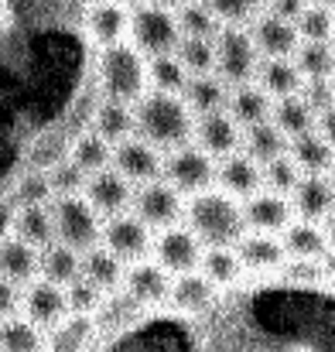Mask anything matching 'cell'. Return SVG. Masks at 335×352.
Wrapping results in <instances>:
<instances>
[{
	"mask_svg": "<svg viewBox=\"0 0 335 352\" xmlns=\"http://www.w3.org/2000/svg\"><path fill=\"white\" fill-rule=\"evenodd\" d=\"M185 230L202 243V250H233L246 236L243 202L209 188L185 202Z\"/></svg>",
	"mask_w": 335,
	"mask_h": 352,
	"instance_id": "obj_1",
	"label": "cell"
},
{
	"mask_svg": "<svg viewBox=\"0 0 335 352\" xmlns=\"http://www.w3.org/2000/svg\"><path fill=\"white\" fill-rule=\"evenodd\" d=\"M133 137H140L144 144H151L154 151H178L192 140V126L195 117L185 110L182 96H164V93H144L133 103Z\"/></svg>",
	"mask_w": 335,
	"mask_h": 352,
	"instance_id": "obj_2",
	"label": "cell"
},
{
	"mask_svg": "<svg viewBox=\"0 0 335 352\" xmlns=\"http://www.w3.org/2000/svg\"><path fill=\"white\" fill-rule=\"evenodd\" d=\"M100 86H103L107 100L127 103V107L137 103L147 93V58L130 41L103 48V55H100Z\"/></svg>",
	"mask_w": 335,
	"mask_h": 352,
	"instance_id": "obj_3",
	"label": "cell"
},
{
	"mask_svg": "<svg viewBox=\"0 0 335 352\" xmlns=\"http://www.w3.org/2000/svg\"><path fill=\"white\" fill-rule=\"evenodd\" d=\"M130 45L151 62L161 55H175L182 31H178V17L175 7H161V3H140L130 7V28H127Z\"/></svg>",
	"mask_w": 335,
	"mask_h": 352,
	"instance_id": "obj_4",
	"label": "cell"
},
{
	"mask_svg": "<svg viewBox=\"0 0 335 352\" xmlns=\"http://www.w3.org/2000/svg\"><path fill=\"white\" fill-rule=\"evenodd\" d=\"M48 216H52V230H55L58 246H69L76 253H86V250L100 246L103 219L89 209V202L83 195L79 199H52Z\"/></svg>",
	"mask_w": 335,
	"mask_h": 352,
	"instance_id": "obj_5",
	"label": "cell"
},
{
	"mask_svg": "<svg viewBox=\"0 0 335 352\" xmlns=\"http://www.w3.org/2000/svg\"><path fill=\"white\" fill-rule=\"evenodd\" d=\"M161 182L171 185L182 199L185 195L195 199V195H202V192H209L216 185V161L206 151H199L195 144H185V147H178V151H171L164 157Z\"/></svg>",
	"mask_w": 335,
	"mask_h": 352,
	"instance_id": "obj_6",
	"label": "cell"
},
{
	"mask_svg": "<svg viewBox=\"0 0 335 352\" xmlns=\"http://www.w3.org/2000/svg\"><path fill=\"white\" fill-rule=\"evenodd\" d=\"M216 48V79L223 82L226 89H236V86H246L253 82L257 76V65H260V55L246 34V28H223L213 41Z\"/></svg>",
	"mask_w": 335,
	"mask_h": 352,
	"instance_id": "obj_7",
	"label": "cell"
},
{
	"mask_svg": "<svg viewBox=\"0 0 335 352\" xmlns=\"http://www.w3.org/2000/svg\"><path fill=\"white\" fill-rule=\"evenodd\" d=\"M130 216L140 219L151 233H164V230H175L182 219H185V199L164 185L161 178L158 182H147V185H137L133 188V202H130Z\"/></svg>",
	"mask_w": 335,
	"mask_h": 352,
	"instance_id": "obj_8",
	"label": "cell"
},
{
	"mask_svg": "<svg viewBox=\"0 0 335 352\" xmlns=\"http://www.w3.org/2000/svg\"><path fill=\"white\" fill-rule=\"evenodd\" d=\"M100 246H103V250H110L123 267H127V263L133 267V263H140V260H151L154 233H151L140 219H133L130 212H123V216H113V219L103 223Z\"/></svg>",
	"mask_w": 335,
	"mask_h": 352,
	"instance_id": "obj_9",
	"label": "cell"
},
{
	"mask_svg": "<svg viewBox=\"0 0 335 352\" xmlns=\"http://www.w3.org/2000/svg\"><path fill=\"white\" fill-rule=\"evenodd\" d=\"M154 263L168 274V277H182V274H195L199 263H202V243L188 233L185 226H175V230H164V233L154 239Z\"/></svg>",
	"mask_w": 335,
	"mask_h": 352,
	"instance_id": "obj_10",
	"label": "cell"
},
{
	"mask_svg": "<svg viewBox=\"0 0 335 352\" xmlns=\"http://www.w3.org/2000/svg\"><path fill=\"white\" fill-rule=\"evenodd\" d=\"M161 164H164L161 151H154V147L144 144L140 137H130V140H123V144L113 147L110 168L123 178V182H130V185L158 182V178H161Z\"/></svg>",
	"mask_w": 335,
	"mask_h": 352,
	"instance_id": "obj_11",
	"label": "cell"
},
{
	"mask_svg": "<svg viewBox=\"0 0 335 352\" xmlns=\"http://www.w3.org/2000/svg\"><path fill=\"white\" fill-rule=\"evenodd\" d=\"M65 315H69V305H65V291L62 287L45 284V280H31L21 291V318H28L41 332L55 329Z\"/></svg>",
	"mask_w": 335,
	"mask_h": 352,
	"instance_id": "obj_12",
	"label": "cell"
},
{
	"mask_svg": "<svg viewBox=\"0 0 335 352\" xmlns=\"http://www.w3.org/2000/svg\"><path fill=\"white\" fill-rule=\"evenodd\" d=\"M83 199L89 202V209H93L100 219H113V216L130 212L133 185H130V182H123L113 168H107V171H100V175H89Z\"/></svg>",
	"mask_w": 335,
	"mask_h": 352,
	"instance_id": "obj_13",
	"label": "cell"
},
{
	"mask_svg": "<svg viewBox=\"0 0 335 352\" xmlns=\"http://www.w3.org/2000/svg\"><path fill=\"white\" fill-rule=\"evenodd\" d=\"M243 223H246V233H263V236L284 233L294 223L291 199L274 195V192H257L253 199L243 202Z\"/></svg>",
	"mask_w": 335,
	"mask_h": 352,
	"instance_id": "obj_14",
	"label": "cell"
},
{
	"mask_svg": "<svg viewBox=\"0 0 335 352\" xmlns=\"http://www.w3.org/2000/svg\"><path fill=\"white\" fill-rule=\"evenodd\" d=\"M246 34H250V41H253V48H257L260 58H291L298 52V45H301L298 28L288 24V21L270 17L267 10H260L253 17V24L246 28Z\"/></svg>",
	"mask_w": 335,
	"mask_h": 352,
	"instance_id": "obj_15",
	"label": "cell"
},
{
	"mask_svg": "<svg viewBox=\"0 0 335 352\" xmlns=\"http://www.w3.org/2000/svg\"><path fill=\"white\" fill-rule=\"evenodd\" d=\"M216 185H219L223 195L236 199V202H246L257 192H263L260 164H253L243 151H236V154H229L223 161H216Z\"/></svg>",
	"mask_w": 335,
	"mask_h": 352,
	"instance_id": "obj_16",
	"label": "cell"
},
{
	"mask_svg": "<svg viewBox=\"0 0 335 352\" xmlns=\"http://www.w3.org/2000/svg\"><path fill=\"white\" fill-rule=\"evenodd\" d=\"M192 137H195V147L206 151L213 161H216V157L223 161L229 154H236L239 144H243V130L233 123V117H229L226 110L209 113V117H199L195 126H192Z\"/></svg>",
	"mask_w": 335,
	"mask_h": 352,
	"instance_id": "obj_17",
	"label": "cell"
},
{
	"mask_svg": "<svg viewBox=\"0 0 335 352\" xmlns=\"http://www.w3.org/2000/svg\"><path fill=\"white\" fill-rule=\"evenodd\" d=\"M291 209H294V219L322 226L335 212L332 182H329V178H318V175H305V178L298 182V188L291 192Z\"/></svg>",
	"mask_w": 335,
	"mask_h": 352,
	"instance_id": "obj_18",
	"label": "cell"
},
{
	"mask_svg": "<svg viewBox=\"0 0 335 352\" xmlns=\"http://www.w3.org/2000/svg\"><path fill=\"white\" fill-rule=\"evenodd\" d=\"M168 291H171V277L154 260H140V263L127 267V274H123V294L137 308H151V305L168 301Z\"/></svg>",
	"mask_w": 335,
	"mask_h": 352,
	"instance_id": "obj_19",
	"label": "cell"
},
{
	"mask_svg": "<svg viewBox=\"0 0 335 352\" xmlns=\"http://www.w3.org/2000/svg\"><path fill=\"white\" fill-rule=\"evenodd\" d=\"M270 110H274V100H270L257 82L236 86V89H229V96H226V113L233 117V123H236L239 130L257 126V123H267V120H270Z\"/></svg>",
	"mask_w": 335,
	"mask_h": 352,
	"instance_id": "obj_20",
	"label": "cell"
},
{
	"mask_svg": "<svg viewBox=\"0 0 335 352\" xmlns=\"http://www.w3.org/2000/svg\"><path fill=\"white\" fill-rule=\"evenodd\" d=\"M127 28H130V10L120 3H96L86 10V31L100 48H113L127 41Z\"/></svg>",
	"mask_w": 335,
	"mask_h": 352,
	"instance_id": "obj_21",
	"label": "cell"
},
{
	"mask_svg": "<svg viewBox=\"0 0 335 352\" xmlns=\"http://www.w3.org/2000/svg\"><path fill=\"white\" fill-rule=\"evenodd\" d=\"M253 82H257L274 103H277V100H288V96H298L301 86H305V79H301V72L294 69L291 58H260Z\"/></svg>",
	"mask_w": 335,
	"mask_h": 352,
	"instance_id": "obj_22",
	"label": "cell"
},
{
	"mask_svg": "<svg viewBox=\"0 0 335 352\" xmlns=\"http://www.w3.org/2000/svg\"><path fill=\"white\" fill-rule=\"evenodd\" d=\"M219 287H213L199 270L195 274H182V277H171V291H168V305L185 311V315H202L213 308Z\"/></svg>",
	"mask_w": 335,
	"mask_h": 352,
	"instance_id": "obj_23",
	"label": "cell"
},
{
	"mask_svg": "<svg viewBox=\"0 0 335 352\" xmlns=\"http://www.w3.org/2000/svg\"><path fill=\"white\" fill-rule=\"evenodd\" d=\"M79 277H83V253H76L69 246H58V243H52L38 253V280L55 284V287L65 291Z\"/></svg>",
	"mask_w": 335,
	"mask_h": 352,
	"instance_id": "obj_24",
	"label": "cell"
},
{
	"mask_svg": "<svg viewBox=\"0 0 335 352\" xmlns=\"http://www.w3.org/2000/svg\"><path fill=\"white\" fill-rule=\"evenodd\" d=\"M288 157L294 161V168L301 175H318V178H329L335 164V151L312 130V133H301L288 144Z\"/></svg>",
	"mask_w": 335,
	"mask_h": 352,
	"instance_id": "obj_25",
	"label": "cell"
},
{
	"mask_svg": "<svg viewBox=\"0 0 335 352\" xmlns=\"http://www.w3.org/2000/svg\"><path fill=\"white\" fill-rule=\"evenodd\" d=\"M288 137L267 120V123H257V126H246L243 130V144H239V151L253 161V164H270V161H277V157H284L288 154Z\"/></svg>",
	"mask_w": 335,
	"mask_h": 352,
	"instance_id": "obj_26",
	"label": "cell"
},
{
	"mask_svg": "<svg viewBox=\"0 0 335 352\" xmlns=\"http://www.w3.org/2000/svg\"><path fill=\"white\" fill-rule=\"evenodd\" d=\"M233 250H236L243 270H277L288 260L281 239L277 236H263V233H246Z\"/></svg>",
	"mask_w": 335,
	"mask_h": 352,
	"instance_id": "obj_27",
	"label": "cell"
},
{
	"mask_svg": "<svg viewBox=\"0 0 335 352\" xmlns=\"http://www.w3.org/2000/svg\"><path fill=\"white\" fill-rule=\"evenodd\" d=\"M0 277L10 280L14 287H28L38 280V250L24 246L21 239H3L0 243Z\"/></svg>",
	"mask_w": 335,
	"mask_h": 352,
	"instance_id": "obj_28",
	"label": "cell"
},
{
	"mask_svg": "<svg viewBox=\"0 0 335 352\" xmlns=\"http://www.w3.org/2000/svg\"><path fill=\"white\" fill-rule=\"evenodd\" d=\"M96 137H103L110 147L123 144L133 137V107L127 103H116V100H103L96 110H93V126H89Z\"/></svg>",
	"mask_w": 335,
	"mask_h": 352,
	"instance_id": "obj_29",
	"label": "cell"
},
{
	"mask_svg": "<svg viewBox=\"0 0 335 352\" xmlns=\"http://www.w3.org/2000/svg\"><path fill=\"white\" fill-rule=\"evenodd\" d=\"M226 96H229V89H226L216 76H195V79H188L185 89H182V103H185V110L195 120L226 110Z\"/></svg>",
	"mask_w": 335,
	"mask_h": 352,
	"instance_id": "obj_30",
	"label": "cell"
},
{
	"mask_svg": "<svg viewBox=\"0 0 335 352\" xmlns=\"http://www.w3.org/2000/svg\"><path fill=\"white\" fill-rule=\"evenodd\" d=\"M281 246H284V256H291V260H322L329 253L325 230L315 223H301V219H294L281 233Z\"/></svg>",
	"mask_w": 335,
	"mask_h": 352,
	"instance_id": "obj_31",
	"label": "cell"
},
{
	"mask_svg": "<svg viewBox=\"0 0 335 352\" xmlns=\"http://www.w3.org/2000/svg\"><path fill=\"white\" fill-rule=\"evenodd\" d=\"M123 274H127V267L110 250L93 246V250L83 253V280H89L100 294H113L116 287H123Z\"/></svg>",
	"mask_w": 335,
	"mask_h": 352,
	"instance_id": "obj_32",
	"label": "cell"
},
{
	"mask_svg": "<svg viewBox=\"0 0 335 352\" xmlns=\"http://www.w3.org/2000/svg\"><path fill=\"white\" fill-rule=\"evenodd\" d=\"M96 322L83 315H65L55 329L45 332V352H83L93 339Z\"/></svg>",
	"mask_w": 335,
	"mask_h": 352,
	"instance_id": "obj_33",
	"label": "cell"
},
{
	"mask_svg": "<svg viewBox=\"0 0 335 352\" xmlns=\"http://www.w3.org/2000/svg\"><path fill=\"white\" fill-rule=\"evenodd\" d=\"M301 79H332L335 76V45L332 41H301L291 55Z\"/></svg>",
	"mask_w": 335,
	"mask_h": 352,
	"instance_id": "obj_34",
	"label": "cell"
},
{
	"mask_svg": "<svg viewBox=\"0 0 335 352\" xmlns=\"http://www.w3.org/2000/svg\"><path fill=\"white\" fill-rule=\"evenodd\" d=\"M69 161H72L79 171H86V175H100V171H107L113 164V147L103 137H96L93 130H83V133L76 137L72 151H69Z\"/></svg>",
	"mask_w": 335,
	"mask_h": 352,
	"instance_id": "obj_35",
	"label": "cell"
},
{
	"mask_svg": "<svg viewBox=\"0 0 335 352\" xmlns=\"http://www.w3.org/2000/svg\"><path fill=\"white\" fill-rule=\"evenodd\" d=\"M14 239H21L24 246L31 250H45L55 243V230H52V216H48V206L41 209H17V219H14Z\"/></svg>",
	"mask_w": 335,
	"mask_h": 352,
	"instance_id": "obj_36",
	"label": "cell"
},
{
	"mask_svg": "<svg viewBox=\"0 0 335 352\" xmlns=\"http://www.w3.org/2000/svg\"><path fill=\"white\" fill-rule=\"evenodd\" d=\"M270 123H274L288 140H294V137H301V133H312V130H315V113L305 107V100H301V96H288V100H277V103H274V110H270Z\"/></svg>",
	"mask_w": 335,
	"mask_h": 352,
	"instance_id": "obj_37",
	"label": "cell"
},
{
	"mask_svg": "<svg viewBox=\"0 0 335 352\" xmlns=\"http://www.w3.org/2000/svg\"><path fill=\"white\" fill-rule=\"evenodd\" d=\"M0 352H45V332L14 315L0 322Z\"/></svg>",
	"mask_w": 335,
	"mask_h": 352,
	"instance_id": "obj_38",
	"label": "cell"
},
{
	"mask_svg": "<svg viewBox=\"0 0 335 352\" xmlns=\"http://www.w3.org/2000/svg\"><path fill=\"white\" fill-rule=\"evenodd\" d=\"M188 82V72L182 69V62L175 55H161L147 62V89L151 93H164V96H182Z\"/></svg>",
	"mask_w": 335,
	"mask_h": 352,
	"instance_id": "obj_39",
	"label": "cell"
},
{
	"mask_svg": "<svg viewBox=\"0 0 335 352\" xmlns=\"http://www.w3.org/2000/svg\"><path fill=\"white\" fill-rule=\"evenodd\" d=\"M175 17H178V31H182V38L216 41V34L223 31L209 3H185V7L175 10Z\"/></svg>",
	"mask_w": 335,
	"mask_h": 352,
	"instance_id": "obj_40",
	"label": "cell"
},
{
	"mask_svg": "<svg viewBox=\"0 0 335 352\" xmlns=\"http://www.w3.org/2000/svg\"><path fill=\"white\" fill-rule=\"evenodd\" d=\"M199 274H202L213 287H229L233 280H239L243 263H239L236 250H206V253H202V263H199Z\"/></svg>",
	"mask_w": 335,
	"mask_h": 352,
	"instance_id": "obj_41",
	"label": "cell"
},
{
	"mask_svg": "<svg viewBox=\"0 0 335 352\" xmlns=\"http://www.w3.org/2000/svg\"><path fill=\"white\" fill-rule=\"evenodd\" d=\"M175 58L182 62V69L188 72V79H195V76H213V72H216V48H213V41L182 38L178 48H175Z\"/></svg>",
	"mask_w": 335,
	"mask_h": 352,
	"instance_id": "obj_42",
	"label": "cell"
},
{
	"mask_svg": "<svg viewBox=\"0 0 335 352\" xmlns=\"http://www.w3.org/2000/svg\"><path fill=\"white\" fill-rule=\"evenodd\" d=\"M45 175H48V185H52V195L55 199H79L86 192V182H89V175L79 171L69 157L55 161Z\"/></svg>",
	"mask_w": 335,
	"mask_h": 352,
	"instance_id": "obj_43",
	"label": "cell"
},
{
	"mask_svg": "<svg viewBox=\"0 0 335 352\" xmlns=\"http://www.w3.org/2000/svg\"><path fill=\"white\" fill-rule=\"evenodd\" d=\"M294 28H298V38L301 41H332V34H335L332 7H322V3L305 7L301 17L294 21Z\"/></svg>",
	"mask_w": 335,
	"mask_h": 352,
	"instance_id": "obj_44",
	"label": "cell"
},
{
	"mask_svg": "<svg viewBox=\"0 0 335 352\" xmlns=\"http://www.w3.org/2000/svg\"><path fill=\"white\" fill-rule=\"evenodd\" d=\"M52 185H48V175L45 171H31L28 178L17 182V188L10 192V202L14 209H41V206H52Z\"/></svg>",
	"mask_w": 335,
	"mask_h": 352,
	"instance_id": "obj_45",
	"label": "cell"
},
{
	"mask_svg": "<svg viewBox=\"0 0 335 352\" xmlns=\"http://www.w3.org/2000/svg\"><path fill=\"white\" fill-rule=\"evenodd\" d=\"M260 175H263V192H274V195H284V199H291V192H294L298 182L305 178L288 154L277 157V161H270V164H263Z\"/></svg>",
	"mask_w": 335,
	"mask_h": 352,
	"instance_id": "obj_46",
	"label": "cell"
},
{
	"mask_svg": "<svg viewBox=\"0 0 335 352\" xmlns=\"http://www.w3.org/2000/svg\"><path fill=\"white\" fill-rule=\"evenodd\" d=\"M103 298L107 294H100L89 280H72L69 287H65V305H69V315H83V318H96V311H100V305H103Z\"/></svg>",
	"mask_w": 335,
	"mask_h": 352,
	"instance_id": "obj_47",
	"label": "cell"
},
{
	"mask_svg": "<svg viewBox=\"0 0 335 352\" xmlns=\"http://www.w3.org/2000/svg\"><path fill=\"white\" fill-rule=\"evenodd\" d=\"M209 7H213L219 28H250L253 17L260 14V7H253V3H239V0H216V3H209Z\"/></svg>",
	"mask_w": 335,
	"mask_h": 352,
	"instance_id": "obj_48",
	"label": "cell"
},
{
	"mask_svg": "<svg viewBox=\"0 0 335 352\" xmlns=\"http://www.w3.org/2000/svg\"><path fill=\"white\" fill-rule=\"evenodd\" d=\"M298 96L305 100V107H308V110L315 113V120H318L325 110L335 107V82L332 79H305V86H301Z\"/></svg>",
	"mask_w": 335,
	"mask_h": 352,
	"instance_id": "obj_49",
	"label": "cell"
},
{
	"mask_svg": "<svg viewBox=\"0 0 335 352\" xmlns=\"http://www.w3.org/2000/svg\"><path fill=\"white\" fill-rule=\"evenodd\" d=\"M284 270H288V277H291V280H298V284H315V280H322V277H325L322 260H291Z\"/></svg>",
	"mask_w": 335,
	"mask_h": 352,
	"instance_id": "obj_50",
	"label": "cell"
},
{
	"mask_svg": "<svg viewBox=\"0 0 335 352\" xmlns=\"http://www.w3.org/2000/svg\"><path fill=\"white\" fill-rule=\"evenodd\" d=\"M21 308V287H14L10 280L0 277V322L3 318H14Z\"/></svg>",
	"mask_w": 335,
	"mask_h": 352,
	"instance_id": "obj_51",
	"label": "cell"
},
{
	"mask_svg": "<svg viewBox=\"0 0 335 352\" xmlns=\"http://www.w3.org/2000/svg\"><path fill=\"white\" fill-rule=\"evenodd\" d=\"M14 219H17V209L10 199H0V243L14 236Z\"/></svg>",
	"mask_w": 335,
	"mask_h": 352,
	"instance_id": "obj_52",
	"label": "cell"
},
{
	"mask_svg": "<svg viewBox=\"0 0 335 352\" xmlns=\"http://www.w3.org/2000/svg\"><path fill=\"white\" fill-rule=\"evenodd\" d=\"M315 133H318V137L335 151V107L332 110H325L322 117L315 120Z\"/></svg>",
	"mask_w": 335,
	"mask_h": 352,
	"instance_id": "obj_53",
	"label": "cell"
},
{
	"mask_svg": "<svg viewBox=\"0 0 335 352\" xmlns=\"http://www.w3.org/2000/svg\"><path fill=\"white\" fill-rule=\"evenodd\" d=\"M14 21H17V10H14L10 3L0 0V34H7V31L14 28Z\"/></svg>",
	"mask_w": 335,
	"mask_h": 352,
	"instance_id": "obj_54",
	"label": "cell"
},
{
	"mask_svg": "<svg viewBox=\"0 0 335 352\" xmlns=\"http://www.w3.org/2000/svg\"><path fill=\"white\" fill-rule=\"evenodd\" d=\"M322 230H325V239H329V250H335V212L322 223Z\"/></svg>",
	"mask_w": 335,
	"mask_h": 352,
	"instance_id": "obj_55",
	"label": "cell"
},
{
	"mask_svg": "<svg viewBox=\"0 0 335 352\" xmlns=\"http://www.w3.org/2000/svg\"><path fill=\"white\" fill-rule=\"evenodd\" d=\"M322 270H325V277H335V250L322 256Z\"/></svg>",
	"mask_w": 335,
	"mask_h": 352,
	"instance_id": "obj_56",
	"label": "cell"
},
{
	"mask_svg": "<svg viewBox=\"0 0 335 352\" xmlns=\"http://www.w3.org/2000/svg\"><path fill=\"white\" fill-rule=\"evenodd\" d=\"M288 352H318V349H315V346H308V342H294Z\"/></svg>",
	"mask_w": 335,
	"mask_h": 352,
	"instance_id": "obj_57",
	"label": "cell"
},
{
	"mask_svg": "<svg viewBox=\"0 0 335 352\" xmlns=\"http://www.w3.org/2000/svg\"><path fill=\"white\" fill-rule=\"evenodd\" d=\"M329 182H332V188H335V164H332V171H329Z\"/></svg>",
	"mask_w": 335,
	"mask_h": 352,
	"instance_id": "obj_58",
	"label": "cell"
}]
</instances>
